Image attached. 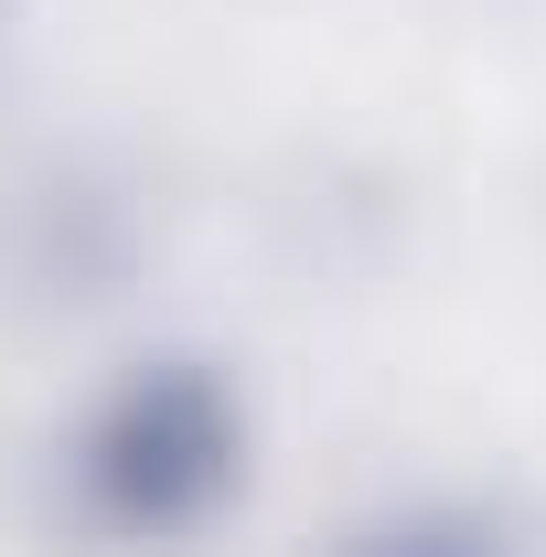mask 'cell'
Here are the masks:
<instances>
[{"label":"cell","instance_id":"cell-2","mask_svg":"<svg viewBox=\"0 0 546 557\" xmlns=\"http://www.w3.org/2000/svg\"><path fill=\"white\" fill-rule=\"evenodd\" d=\"M386 557H482V547H461V536H408V547H386Z\"/></svg>","mask_w":546,"mask_h":557},{"label":"cell","instance_id":"cell-1","mask_svg":"<svg viewBox=\"0 0 546 557\" xmlns=\"http://www.w3.org/2000/svg\"><path fill=\"white\" fill-rule=\"evenodd\" d=\"M97 483H108V504L139 515V525L183 515V504L214 483V408L194 397V386L139 397V408L108 429V450H97Z\"/></svg>","mask_w":546,"mask_h":557}]
</instances>
